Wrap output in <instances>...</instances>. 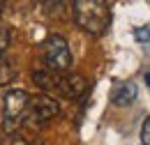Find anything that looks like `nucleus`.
I'll list each match as a JSON object with an SVG mask.
<instances>
[{
  "label": "nucleus",
  "instance_id": "obj_1",
  "mask_svg": "<svg viewBox=\"0 0 150 145\" xmlns=\"http://www.w3.org/2000/svg\"><path fill=\"white\" fill-rule=\"evenodd\" d=\"M74 9V21L76 25L88 32V35H104L109 23H111V9L106 2L99 0H76L72 5Z\"/></svg>",
  "mask_w": 150,
  "mask_h": 145
},
{
  "label": "nucleus",
  "instance_id": "obj_2",
  "mask_svg": "<svg viewBox=\"0 0 150 145\" xmlns=\"http://www.w3.org/2000/svg\"><path fill=\"white\" fill-rule=\"evenodd\" d=\"M30 118V94L23 90H9L2 99V131L7 136L16 134Z\"/></svg>",
  "mask_w": 150,
  "mask_h": 145
},
{
  "label": "nucleus",
  "instance_id": "obj_3",
  "mask_svg": "<svg viewBox=\"0 0 150 145\" xmlns=\"http://www.w3.org/2000/svg\"><path fill=\"white\" fill-rule=\"evenodd\" d=\"M42 53H44L46 69H51V72L65 74L72 67V53H69V44L65 37L60 35L46 37V42L42 44Z\"/></svg>",
  "mask_w": 150,
  "mask_h": 145
},
{
  "label": "nucleus",
  "instance_id": "obj_4",
  "mask_svg": "<svg viewBox=\"0 0 150 145\" xmlns=\"http://www.w3.org/2000/svg\"><path fill=\"white\" fill-rule=\"evenodd\" d=\"M58 113H60V104L53 97H49V94H35V97H30V118L37 125L51 122Z\"/></svg>",
  "mask_w": 150,
  "mask_h": 145
},
{
  "label": "nucleus",
  "instance_id": "obj_5",
  "mask_svg": "<svg viewBox=\"0 0 150 145\" xmlns=\"http://www.w3.org/2000/svg\"><path fill=\"white\" fill-rule=\"evenodd\" d=\"M60 94H65L67 99H79L83 92L88 90V81L81 76V74H62V81H60Z\"/></svg>",
  "mask_w": 150,
  "mask_h": 145
},
{
  "label": "nucleus",
  "instance_id": "obj_6",
  "mask_svg": "<svg viewBox=\"0 0 150 145\" xmlns=\"http://www.w3.org/2000/svg\"><path fill=\"white\" fill-rule=\"evenodd\" d=\"M33 81H35V85H39L42 90H58L60 88V81H62V74H56L51 72V69H37V72L33 74Z\"/></svg>",
  "mask_w": 150,
  "mask_h": 145
},
{
  "label": "nucleus",
  "instance_id": "obj_7",
  "mask_svg": "<svg viewBox=\"0 0 150 145\" xmlns=\"http://www.w3.org/2000/svg\"><path fill=\"white\" fill-rule=\"evenodd\" d=\"M113 104L115 106H129L132 101L136 99V85L134 83H120L111 94Z\"/></svg>",
  "mask_w": 150,
  "mask_h": 145
},
{
  "label": "nucleus",
  "instance_id": "obj_8",
  "mask_svg": "<svg viewBox=\"0 0 150 145\" xmlns=\"http://www.w3.org/2000/svg\"><path fill=\"white\" fill-rule=\"evenodd\" d=\"M16 76V67L12 60H0V88L2 85H9Z\"/></svg>",
  "mask_w": 150,
  "mask_h": 145
},
{
  "label": "nucleus",
  "instance_id": "obj_9",
  "mask_svg": "<svg viewBox=\"0 0 150 145\" xmlns=\"http://www.w3.org/2000/svg\"><path fill=\"white\" fill-rule=\"evenodd\" d=\"M9 44H12V30L9 28H0V60H2L5 51L9 49Z\"/></svg>",
  "mask_w": 150,
  "mask_h": 145
},
{
  "label": "nucleus",
  "instance_id": "obj_10",
  "mask_svg": "<svg viewBox=\"0 0 150 145\" xmlns=\"http://www.w3.org/2000/svg\"><path fill=\"white\" fill-rule=\"evenodd\" d=\"M0 145H28V141L21 138V136H16V134H12V136H5V141Z\"/></svg>",
  "mask_w": 150,
  "mask_h": 145
},
{
  "label": "nucleus",
  "instance_id": "obj_11",
  "mask_svg": "<svg viewBox=\"0 0 150 145\" xmlns=\"http://www.w3.org/2000/svg\"><path fill=\"white\" fill-rule=\"evenodd\" d=\"M141 141H143V145H150V115L146 118V122L141 127Z\"/></svg>",
  "mask_w": 150,
  "mask_h": 145
},
{
  "label": "nucleus",
  "instance_id": "obj_12",
  "mask_svg": "<svg viewBox=\"0 0 150 145\" xmlns=\"http://www.w3.org/2000/svg\"><path fill=\"white\" fill-rule=\"evenodd\" d=\"M134 37H136V42H150V28H139L136 32H134Z\"/></svg>",
  "mask_w": 150,
  "mask_h": 145
},
{
  "label": "nucleus",
  "instance_id": "obj_13",
  "mask_svg": "<svg viewBox=\"0 0 150 145\" xmlns=\"http://www.w3.org/2000/svg\"><path fill=\"white\" fill-rule=\"evenodd\" d=\"M146 81H148V83H150V74H146Z\"/></svg>",
  "mask_w": 150,
  "mask_h": 145
},
{
  "label": "nucleus",
  "instance_id": "obj_14",
  "mask_svg": "<svg viewBox=\"0 0 150 145\" xmlns=\"http://www.w3.org/2000/svg\"><path fill=\"white\" fill-rule=\"evenodd\" d=\"M0 16H2V5H0Z\"/></svg>",
  "mask_w": 150,
  "mask_h": 145
}]
</instances>
